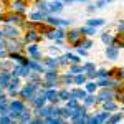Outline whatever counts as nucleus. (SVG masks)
<instances>
[{
	"instance_id": "1",
	"label": "nucleus",
	"mask_w": 124,
	"mask_h": 124,
	"mask_svg": "<svg viewBox=\"0 0 124 124\" xmlns=\"http://www.w3.org/2000/svg\"><path fill=\"white\" fill-rule=\"evenodd\" d=\"M60 83V75H58L56 70H45V75H43V88H56V85Z\"/></svg>"
},
{
	"instance_id": "2",
	"label": "nucleus",
	"mask_w": 124,
	"mask_h": 124,
	"mask_svg": "<svg viewBox=\"0 0 124 124\" xmlns=\"http://www.w3.org/2000/svg\"><path fill=\"white\" fill-rule=\"evenodd\" d=\"M83 38H85V35L81 33L79 28H71L70 31H66V37H65L66 43H70L71 46H75V48L79 46V43L83 41Z\"/></svg>"
},
{
	"instance_id": "3",
	"label": "nucleus",
	"mask_w": 124,
	"mask_h": 124,
	"mask_svg": "<svg viewBox=\"0 0 124 124\" xmlns=\"http://www.w3.org/2000/svg\"><path fill=\"white\" fill-rule=\"evenodd\" d=\"M0 20H2L3 23H12V25H20V23L25 22V20H23V13H17V12L5 13V15L0 17Z\"/></svg>"
},
{
	"instance_id": "4",
	"label": "nucleus",
	"mask_w": 124,
	"mask_h": 124,
	"mask_svg": "<svg viewBox=\"0 0 124 124\" xmlns=\"http://www.w3.org/2000/svg\"><path fill=\"white\" fill-rule=\"evenodd\" d=\"M38 86L40 85H35V83H28V81H27V85L22 86V89H20V96H22L23 99H27V101H28L30 98L38 91Z\"/></svg>"
},
{
	"instance_id": "5",
	"label": "nucleus",
	"mask_w": 124,
	"mask_h": 124,
	"mask_svg": "<svg viewBox=\"0 0 124 124\" xmlns=\"http://www.w3.org/2000/svg\"><path fill=\"white\" fill-rule=\"evenodd\" d=\"M46 23L51 25V27H70L73 23V20H66V18H60V17H55V15H46Z\"/></svg>"
},
{
	"instance_id": "6",
	"label": "nucleus",
	"mask_w": 124,
	"mask_h": 124,
	"mask_svg": "<svg viewBox=\"0 0 124 124\" xmlns=\"http://www.w3.org/2000/svg\"><path fill=\"white\" fill-rule=\"evenodd\" d=\"M20 89H22L20 78L18 76H13L12 79H10L8 86H7V93H8V96H18L20 94Z\"/></svg>"
},
{
	"instance_id": "7",
	"label": "nucleus",
	"mask_w": 124,
	"mask_h": 124,
	"mask_svg": "<svg viewBox=\"0 0 124 124\" xmlns=\"http://www.w3.org/2000/svg\"><path fill=\"white\" fill-rule=\"evenodd\" d=\"M114 88L111 89V86H108V88H103V91H99L98 94H96V101L98 103H104L108 99H113L114 98Z\"/></svg>"
},
{
	"instance_id": "8",
	"label": "nucleus",
	"mask_w": 124,
	"mask_h": 124,
	"mask_svg": "<svg viewBox=\"0 0 124 124\" xmlns=\"http://www.w3.org/2000/svg\"><path fill=\"white\" fill-rule=\"evenodd\" d=\"M109 111H106L103 109L101 113H96L94 116H91V117H88V124H99V123H106L108 121V117H109Z\"/></svg>"
},
{
	"instance_id": "9",
	"label": "nucleus",
	"mask_w": 124,
	"mask_h": 124,
	"mask_svg": "<svg viewBox=\"0 0 124 124\" xmlns=\"http://www.w3.org/2000/svg\"><path fill=\"white\" fill-rule=\"evenodd\" d=\"M3 33H5V37H7V38H13V40H17L20 37V35H22V33H20V30L17 28V27H13V25H12V23H3Z\"/></svg>"
},
{
	"instance_id": "10",
	"label": "nucleus",
	"mask_w": 124,
	"mask_h": 124,
	"mask_svg": "<svg viewBox=\"0 0 124 124\" xmlns=\"http://www.w3.org/2000/svg\"><path fill=\"white\" fill-rule=\"evenodd\" d=\"M30 66H27V65H15V66L12 68V75L13 76H18V78H27L30 75Z\"/></svg>"
},
{
	"instance_id": "11",
	"label": "nucleus",
	"mask_w": 124,
	"mask_h": 124,
	"mask_svg": "<svg viewBox=\"0 0 124 124\" xmlns=\"http://www.w3.org/2000/svg\"><path fill=\"white\" fill-rule=\"evenodd\" d=\"M28 101L31 103V106H33V108H37V106H45V104L48 103L46 98H45V94H43L40 89H38V91H37L33 96H31V98H30Z\"/></svg>"
},
{
	"instance_id": "12",
	"label": "nucleus",
	"mask_w": 124,
	"mask_h": 124,
	"mask_svg": "<svg viewBox=\"0 0 124 124\" xmlns=\"http://www.w3.org/2000/svg\"><path fill=\"white\" fill-rule=\"evenodd\" d=\"M38 40H40V33L35 28H30L28 31L25 33V37H23V43L30 45V43H37Z\"/></svg>"
},
{
	"instance_id": "13",
	"label": "nucleus",
	"mask_w": 124,
	"mask_h": 124,
	"mask_svg": "<svg viewBox=\"0 0 124 124\" xmlns=\"http://www.w3.org/2000/svg\"><path fill=\"white\" fill-rule=\"evenodd\" d=\"M27 53H28V56L31 60H40L41 58V51H40V46L37 43H30L27 46Z\"/></svg>"
},
{
	"instance_id": "14",
	"label": "nucleus",
	"mask_w": 124,
	"mask_h": 124,
	"mask_svg": "<svg viewBox=\"0 0 124 124\" xmlns=\"http://www.w3.org/2000/svg\"><path fill=\"white\" fill-rule=\"evenodd\" d=\"M25 109H27L25 101H22V99H12L10 101V111H15V113L22 114V111H25Z\"/></svg>"
},
{
	"instance_id": "15",
	"label": "nucleus",
	"mask_w": 124,
	"mask_h": 124,
	"mask_svg": "<svg viewBox=\"0 0 124 124\" xmlns=\"http://www.w3.org/2000/svg\"><path fill=\"white\" fill-rule=\"evenodd\" d=\"M41 63L45 65V68H46V70H58V68H60V63H58V58L45 56V58H41Z\"/></svg>"
},
{
	"instance_id": "16",
	"label": "nucleus",
	"mask_w": 124,
	"mask_h": 124,
	"mask_svg": "<svg viewBox=\"0 0 124 124\" xmlns=\"http://www.w3.org/2000/svg\"><path fill=\"white\" fill-rule=\"evenodd\" d=\"M104 55L108 60H111V61H116L117 58H119V48H116L114 45H108V48H106Z\"/></svg>"
},
{
	"instance_id": "17",
	"label": "nucleus",
	"mask_w": 124,
	"mask_h": 124,
	"mask_svg": "<svg viewBox=\"0 0 124 124\" xmlns=\"http://www.w3.org/2000/svg\"><path fill=\"white\" fill-rule=\"evenodd\" d=\"M65 7V3L61 2V0H51V2H48V10H50V13H60L61 10Z\"/></svg>"
},
{
	"instance_id": "18",
	"label": "nucleus",
	"mask_w": 124,
	"mask_h": 124,
	"mask_svg": "<svg viewBox=\"0 0 124 124\" xmlns=\"http://www.w3.org/2000/svg\"><path fill=\"white\" fill-rule=\"evenodd\" d=\"M28 66H30V70H31V71L40 73V75H41V73H45V70H46V68H45V65H43L41 61H38V60H31V58H30Z\"/></svg>"
},
{
	"instance_id": "19",
	"label": "nucleus",
	"mask_w": 124,
	"mask_h": 124,
	"mask_svg": "<svg viewBox=\"0 0 124 124\" xmlns=\"http://www.w3.org/2000/svg\"><path fill=\"white\" fill-rule=\"evenodd\" d=\"M12 78H13V75H12V71H7V70H2V71H0V86L7 89V86H8V83H10V79H12Z\"/></svg>"
},
{
	"instance_id": "20",
	"label": "nucleus",
	"mask_w": 124,
	"mask_h": 124,
	"mask_svg": "<svg viewBox=\"0 0 124 124\" xmlns=\"http://www.w3.org/2000/svg\"><path fill=\"white\" fill-rule=\"evenodd\" d=\"M60 83L63 86H70L75 83V75H71L70 71L68 73H65V75H60Z\"/></svg>"
},
{
	"instance_id": "21",
	"label": "nucleus",
	"mask_w": 124,
	"mask_h": 124,
	"mask_svg": "<svg viewBox=\"0 0 124 124\" xmlns=\"http://www.w3.org/2000/svg\"><path fill=\"white\" fill-rule=\"evenodd\" d=\"M12 10L17 12V13H25V10H27V3H25L23 0H17V2H13Z\"/></svg>"
},
{
	"instance_id": "22",
	"label": "nucleus",
	"mask_w": 124,
	"mask_h": 124,
	"mask_svg": "<svg viewBox=\"0 0 124 124\" xmlns=\"http://www.w3.org/2000/svg\"><path fill=\"white\" fill-rule=\"evenodd\" d=\"M124 119V113H113V114H109V117H108V121L106 123L108 124H116V123H121Z\"/></svg>"
},
{
	"instance_id": "23",
	"label": "nucleus",
	"mask_w": 124,
	"mask_h": 124,
	"mask_svg": "<svg viewBox=\"0 0 124 124\" xmlns=\"http://www.w3.org/2000/svg\"><path fill=\"white\" fill-rule=\"evenodd\" d=\"M101 104H103V109L109 111V113H114V111H117V103H114V98H113V99H108V101L101 103Z\"/></svg>"
},
{
	"instance_id": "24",
	"label": "nucleus",
	"mask_w": 124,
	"mask_h": 124,
	"mask_svg": "<svg viewBox=\"0 0 124 124\" xmlns=\"http://www.w3.org/2000/svg\"><path fill=\"white\" fill-rule=\"evenodd\" d=\"M28 18L31 20V22H41V20L46 18V13H45V12H40V10H37V12H31V13H28Z\"/></svg>"
},
{
	"instance_id": "25",
	"label": "nucleus",
	"mask_w": 124,
	"mask_h": 124,
	"mask_svg": "<svg viewBox=\"0 0 124 124\" xmlns=\"http://www.w3.org/2000/svg\"><path fill=\"white\" fill-rule=\"evenodd\" d=\"M86 25L94 27V28H101V27H104V25H106V20L104 18H89L88 22H86Z\"/></svg>"
},
{
	"instance_id": "26",
	"label": "nucleus",
	"mask_w": 124,
	"mask_h": 124,
	"mask_svg": "<svg viewBox=\"0 0 124 124\" xmlns=\"http://www.w3.org/2000/svg\"><path fill=\"white\" fill-rule=\"evenodd\" d=\"M41 75L40 73H35V71H30V75L27 76V81L28 83H35V85H41L43 83V79H41Z\"/></svg>"
},
{
	"instance_id": "27",
	"label": "nucleus",
	"mask_w": 124,
	"mask_h": 124,
	"mask_svg": "<svg viewBox=\"0 0 124 124\" xmlns=\"http://www.w3.org/2000/svg\"><path fill=\"white\" fill-rule=\"evenodd\" d=\"M71 91V98H76V99H79V101H83L86 98V89H81V88H76V89H70Z\"/></svg>"
},
{
	"instance_id": "28",
	"label": "nucleus",
	"mask_w": 124,
	"mask_h": 124,
	"mask_svg": "<svg viewBox=\"0 0 124 124\" xmlns=\"http://www.w3.org/2000/svg\"><path fill=\"white\" fill-rule=\"evenodd\" d=\"M48 111H50V108H48L46 104H45V106H37V108L33 109L35 116H40V117H46V116H48Z\"/></svg>"
},
{
	"instance_id": "29",
	"label": "nucleus",
	"mask_w": 124,
	"mask_h": 124,
	"mask_svg": "<svg viewBox=\"0 0 124 124\" xmlns=\"http://www.w3.org/2000/svg\"><path fill=\"white\" fill-rule=\"evenodd\" d=\"M31 117H33V114L30 113V109L27 108L25 111H22V114L18 117V123H31Z\"/></svg>"
},
{
	"instance_id": "30",
	"label": "nucleus",
	"mask_w": 124,
	"mask_h": 124,
	"mask_svg": "<svg viewBox=\"0 0 124 124\" xmlns=\"http://www.w3.org/2000/svg\"><path fill=\"white\" fill-rule=\"evenodd\" d=\"M99 37H101V41L104 43L106 46H108V45H113V40H114V35H111L109 31H103V33H101Z\"/></svg>"
},
{
	"instance_id": "31",
	"label": "nucleus",
	"mask_w": 124,
	"mask_h": 124,
	"mask_svg": "<svg viewBox=\"0 0 124 124\" xmlns=\"http://www.w3.org/2000/svg\"><path fill=\"white\" fill-rule=\"evenodd\" d=\"M83 101H85V106H88V108H91V106H94L96 103H98V101H96V94H94V93H88Z\"/></svg>"
},
{
	"instance_id": "32",
	"label": "nucleus",
	"mask_w": 124,
	"mask_h": 124,
	"mask_svg": "<svg viewBox=\"0 0 124 124\" xmlns=\"http://www.w3.org/2000/svg\"><path fill=\"white\" fill-rule=\"evenodd\" d=\"M81 33L85 35V37H94L96 35V28L94 27H89V25H85V27H81Z\"/></svg>"
},
{
	"instance_id": "33",
	"label": "nucleus",
	"mask_w": 124,
	"mask_h": 124,
	"mask_svg": "<svg viewBox=\"0 0 124 124\" xmlns=\"http://www.w3.org/2000/svg\"><path fill=\"white\" fill-rule=\"evenodd\" d=\"M68 71H70L71 75H78V73H85V70H83V65H79V63H73V65H70V68H68Z\"/></svg>"
},
{
	"instance_id": "34",
	"label": "nucleus",
	"mask_w": 124,
	"mask_h": 124,
	"mask_svg": "<svg viewBox=\"0 0 124 124\" xmlns=\"http://www.w3.org/2000/svg\"><path fill=\"white\" fill-rule=\"evenodd\" d=\"M58 96H60V101H68L71 98V91L63 88V89H58Z\"/></svg>"
},
{
	"instance_id": "35",
	"label": "nucleus",
	"mask_w": 124,
	"mask_h": 124,
	"mask_svg": "<svg viewBox=\"0 0 124 124\" xmlns=\"http://www.w3.org/2000/svg\"><path fill=\"white\" fill-rule=\"evenodd\" d=\"M85 89L86 93H96V89H98V85H96L94 79H91V81H86L85 83Z\"/></svg>"
},
{
	"instance_id": "36",
	"label": "nucleus",
	"mask_w": 124,
	"mask_h": 124,
	"mask_svg": "<svg viewBox=\"0 0 124 124\" xmlns=\"http://www.w3.org/2000/svg\"><path fill=\"white\" fill-rule=\"evenodd\" d=\"M96 85L98 88H108V86H111V78H98Z\"/></svg>"
},
{
	"instance_id": "37",
	"label": "nucleus",
	"mask_w": 124,
	"mask_h": 124,
	"mask_svg": "<svg viewBox=\"0 0 124 124\" xmlns=\"http://www.w3.org/2000/svg\"><path fill=\"white\" fill-rule=\"evenodd\" d=\"M37 10L45 12L46 15H50V10H48V2H46V0H40L38 3H37Z\"/></svg>"
},
{
	"instance_id": "38",
	"label": "nucleus",
	"mask_w": 124,
	"mask_h": 124,
	"mask_svg": "<svg viewBox=\"0 0 124 124\" xmlns=\"http://www.w3.org/2000/svg\"><path fill=\"white\" fill-rule=\"evenodd\" d=\"M86 81H88V76H86L85 73H78V75H75V85H85Z\"/></svg>"
},
{
	"instance_id": "39",
	"label": "nucleus",
	"mask_w": 124,
	"mask_h": 124,
	"mask_svg": "<svg viewBox=\"0 0 124 124\" xmlns=\"http://www.w3.org/2000/svg\"><path fill=\"white\" fill-rule=\"evenodd\" d=\"M83 70H85V73L88 75V73H93V71H96L98 68H96V65L93 63V61H86L85 65H83Z\"/></svg>"
},
{
	"instance_id": "40",
	"label": "nucleus",
	"mask_w": 124,
	"mask_h": 124,
	"mask_svg": "<svg viewBox=\"0 0 124 124\" xmlns=\"http://www.w3.org/2000/svg\"><path fill=\"white\" fill-rule=\"evenodd\" d=\"M79 46L85 48V50H89V48L93 46V40H91V37H85V38H83V41L79 43Z\"/></svg>"
},
{
	"instance_id": "41",
	"label": "nucleus",
	"mask_w": 124,
	"mask_h": 124,
	"mask_svg": "<svg viewBox=\"0 0 124 124\" xmlns=\"http://www.w3.org/2000/svg\"><path fill=\"white\" fill-rule=\"evenodd\" d=\"M79 99H76V98H70L66 101V108L68 109H76L78 106H79V103H78Z\"/></svg>"
},
{
	"instance_id": "42",
	"label": "nucleus",
	"mask_w": 124,
	"mask_h": 124,
	"mask_svg": "<svg viewBox=\"0 0 124 124\" xmlns=\"http://www.w3.org/2000/svg\"><path fill=\"white\" fill-rule=\"evenodd\" d=\"M66 56H68V61H70V65H73V63H79V61H81L79 55H73V53H70V51L66 53Z\"/></svg>"
},
{
	"instance_id": "43",
	"label": "nucleus",
	"mask_w": 124,
	"mask_h": 124,
	"mask_svg": "<svg viewBox=\"0 0 124 124\" xmlns=\"http://www.w3.org/2000/svg\"><path fill=\"white\" fill-rule=\"evenodd\" d=\"M96 75H98V78H111L109 70H106V68H99V70H96Z\"/></svg>"
},
{
	"instance_id": "44",
	"label": "nucleus",
	"mask_w": 124,
	"mask_h": 124,
	"mask_svg": "<svg viewBox=\"0 0 124 124\" xmlns=\"http://www.w3.org/2000/svg\"><path fill=\"white\" fill-rule=\"evenodd\" d=\"M113 0H96L94 2V5H96V8L98 10H101V8H104L106 5H109Z\"/></svg>"
},
{
	"instance_id": "45",
	"label": "nucleus",
	"mask_w": 124,
	"mask_h": 124,
	"mask_svg": "<svg viewBox=\"0 0 124 124\" xmlns=\"http://www.w3.org/2000/svg\"><path fill=\"white\" fill-rule=\"evenodd\" d=\"M56 58H58V63H60V66H66V65H70L66 53H65V55H58Z\"/></svg>"
},
{
	"instance_id": "46",
	"label": "nucleus",
	"mask_w": 124,
	"mask_h": 124,
	"mask_svg": "<svg viewBox=\"0 0 124 124\" xmlns=\"http://www.w3.org/2000/svg\"><path fill=\"white\" fill-rule=\"evenodd\" d=\"M8 123H15L8 114H0V124H8Z\"/></svg>"
},
{
	"instance_id": "47",
	"label": "nucleus",
	"mask_w": 124,
	"mask_h": 124,
	"mask_svg": "<svg viewBox=\"0 0 124 124\" xmlns=\"http://www.w3.org/2000/svg\"><path fill=\"white\" fill-rule=\"evenodd\" d=\"M76 51H78V55H79V56H88V50H85V48L78 46V48H76Z\"/></svg>"
},
{
	"instance_id": "48",
	"label": "nucleus",
	"mask_w": 124,
	"mask_h": 124,
	"mask_svg": "<svg viewBox=\"0 0 124 124\" xmlns=\"http://www.w3.org/2000/svg\"><path fill=\"white\" fill-rule=\"evenodd\" d=\"M48 48H50V53L51 55H55V56L60 55V48H56V46H48Z\"/></svg>"
},
{
	"instance_id": "49",
	"label": "nucleus",
	"mask_w": 124,
	"mask_h": 124,
	"mask_svg": "<svg viewBox=\"0 0 124 124\" xmlns=\"http://www.w3.org/2000/svg\"><path fill=\"white\" fill-rule=\"evenodd\" d=\"M117 33H124V20L117 23Z\"/></svg>"
},
{
	"instance_id": "50",
	"label": "nucleus",
	"mask_w": 124,
	"mask_h": 124,
	"mask_svg": "<svg viewBox=\"0 0 124 124\" xmlns=\"http://www.w3.org/2000/svg\"><path fill=\"white\" fill-rule=\"evenodd\" d=\"M86 10H88V13H93V12H96L98 8H96V5H94V3H89V5H88V8H86Z\"/></svg>"
},
{
	"instance_id": "51",
	"label": "nucleus",
	"mask_w": 124,
	"mask_h": 124,
	"mask_svg": "<svg viewBox=\"0 0 124 124\" xmlns=\"http://www.w3.org/2000/svg\"><path fill=\"white\" fill-rule=\"evenodd\" d=\"M7 37H5V33H3V30H0V40H5Z\"/></svg>"
},
{
	"instance_id": "52",
	"label": "nucleus",
	"mask_w": 124,
	"mask_h": 124,
	"mask_svg": "<svg viewBox=\"0 0 124 124\" xmlns=\"http://www.w3.org/2000/svg\"><path fill=\"white\" fill-rule=\"evenodd\" d=\"M63 3H73V2H76V0H61Z\"/></svg>"
},
{
	"instance_id": "53",
	"label": "nucleus",
	"mask_w": 124,
	"mask_h": 124,
	"mask_svg": "<svg viewBox=\"0 0 124 124\" xmlns=\"http://www.w3.org/2000/svg\"><path fill=\"white\" fill-rule=\"evenodd\" d=\"M76 2H89V0H76Z\"/></svg>"
}]
</instances>
